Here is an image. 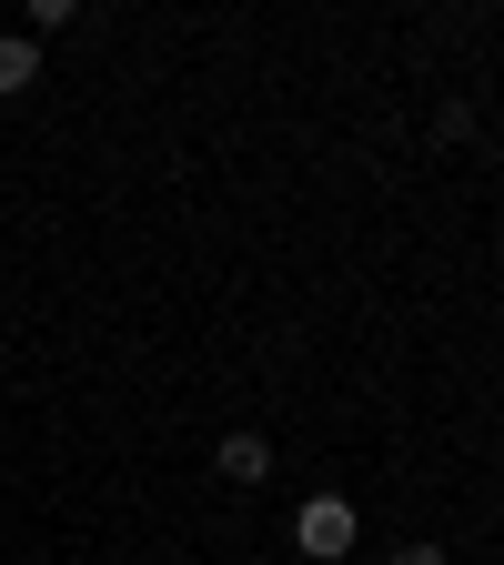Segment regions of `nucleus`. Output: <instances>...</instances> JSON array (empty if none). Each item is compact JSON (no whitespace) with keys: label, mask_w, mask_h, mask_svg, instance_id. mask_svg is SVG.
I'll list each match as a JSON object with an SVG mask.
<instances>
[{"label":"nucleus","mask_w":504,"mask_h":565,"mask_svg":"<svg viewBox=\"0 0 504 565\" xmlns=\"http://www.w3.org/2000/svg\"><path fill=\"white\" fill-rule=\"evenodd\" d=\"M212 475H223V484H262L272 475V445L262 435H223V445H212Z\"/></svg>","instance_id":"nucleus-2"},{"label":"nucleus","mask_w":504,"mask_h":565,"mask_svg":"<svg viewBox=\"0 0 504 565\" xmlns=\"http://www.w3.org/2000/svg\"><path fill=\"white\" fill-rule=\"evenodd\" d=\"M31 82H41V41L31 31H0V102H21Z\"/></svg>","instance_id":"nucleus-3"},{"label":"nucleus","mask_w":504,"mask_h":565,"mask_svg":"<svg viewBox=\"0 0 504 565\" xmlns=\"http://www.w3.org/2000/svg\"><path fill=\"white\" fill-rule=\"evenodd\" d=\"M394 565H454V555H444V545H404Z\"/></svg>","instance_id":"nucleus-5"},{"label":"nucleus","mask_w":504,"mask_h":565,"mask_svg":"<svg viewBox=\"0 0 504 565\" xmlns=\"http://www.w3.org/2000/svg\"><path fill=\"white\" fill-rule=\"evenodd\" d=\"M353 535H364V515L343 505V494H303V515H293V545L313 555V565H333V555H353Z\"/></svg>","instance_id":"nucleus-1"},{"label":"nucleus","mask_w":504,"mask_h":565,"mask_svg":"<svg viewBox=\"0 0 504 565\" xmlns=\"http://www.w3.org/2000/svg\"><path fill=\"white\" fill-rule=\"evenodd\" d=\"M21 11H31V31H61L71 11H82V0H21Z\"/></svg>","instance_id":"nucleus-4"}]
</instances>
